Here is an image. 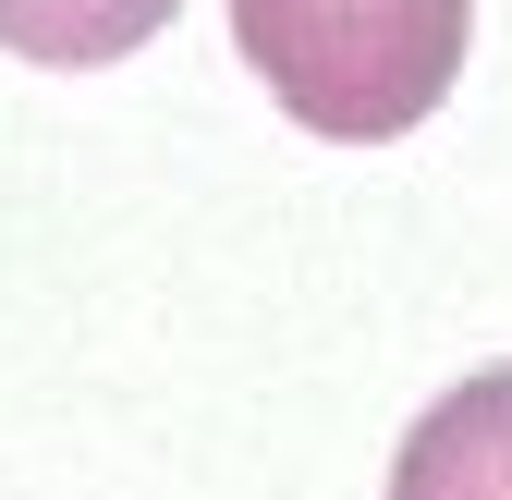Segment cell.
<instances>
[{"label": "cell", "mask_w": 512, "mask_h": 500, "mask_svg": "<svg viewBox=\"0 0 512 500\" xmlns=\"http://www.w3.org/2000/svg\"><path fill=\"white\" fill-rule=\"evenodd\" d=\"M476 0H232V49L305 135L391 147L464 86Z\"/></svg>", "instance_id": "obj_1"}, {"label": "cell", "mask_w": 512, "mask_h": 500, "mask_svg": "<svg viewBox=\"0 0 512 500\" xmlns=\"http://www.w3.org/2000/svg\"><path fill=\"white\" fill-rule=\"evenodd\" d=\"M183 0H0V49L37 61V74H98V61H135Z\"/></svg>", "instance_id": "obj_3"}, {"label": "cell", "mask_w": 512, "mask_h": 500, "mask_svg": "<svg viewBox=\"0 0 512 500\" xmlns=\"http://www.w3.org/2000/svg\"><path fill=\"white\" fill-rule=\"evenodd\" d=\"M391 500H512V366L452 379L391 452Z\"/></svg>", "instance_id": "obj_2"}]
</instances>
